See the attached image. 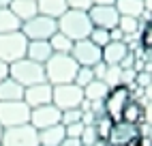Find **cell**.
<instances>
[{
    "label": "cell",
    "instance_id": "1",
    "mask_svg": "<svg viewBox=\"0 0 152 146\" xmlns=\"http://www.w3.org/2000/svg\"><path fill=\"white\" fill-rule=\"evenodd\" d=\"M92 22H90L88 11H77V9H66L58 17V30L66 35L71 41H82L88 39L92 32Z\"/></svg>",
    "mask_w": 152,
    "mask_h": 146
},
{
    "label": "cell",
    "instance_id": "2",
    "mask_svg": "<svg viewBox=\"0 0 152 146\" xmlns=\"http://www.w3.org/2000/svg\"><path fill=\"white\" fill-rule=\"evenodd\" d=\"M77 69L79 65L71 54H52V58L45 62V80L52 86L69 84V82L75 80Z\"/></svg>",
    "mask_w": 152,
    "mask_h": 146
},
{
    "label": "cell",
    "instance_id": "3",
    "mask_svg": "<svg viewBox=\"0 0 152 146\" xmlns=\"http://www.w3.org/2000/svg\"><path fill=\"white\" fill-rule=\"evenodd\" d=\"M9 77H13L15 82H19L24 88L39 84V82H47L45 80V65L34 62L30 58H22L9 65Z\"/></svg>",
    "mask_w": 152,
    "mask_h": 146
},
{
    "label": "cell",
    "instance_id": "4",
    "mask_svg": "<svg viewBox=\"0 0 152 146\" xmlns=\"http://www.w3.org/2000/svg\"><path fill=\"white\" fill-rule=\"evenodd\" d=\"M26 49H28V39L22 30L0 35V60H4L7 65L26 58Z\"/></svg>",
    "mask_w": 152,
    "mask_h": 146
},
{
    "label": "cell",
    "instance_id": "5",
    "mask_svg": "<svg viewBox=\"0 0 152 146\" xmlns=\"http://www.w3.org/2000/svg\"><path fill=\"white\" fill-rule=\"evenodd\" d=\"M19 30L26 35L28 41H39V39L49 41V37L54 32H58V19L37 13L34 17H30L28 22H22V28Z\"/></svg>",
    "mask_w": 152,
    "mask_h": 146
},
{
    "label": "cell",
    "instance_id": "6",
    "mask_svg": "<svg viewBox=\"0 0 152 146\" xmlns=\"http://www.w3.org/2000/svg\"><path fill=\"white\" fill-rule=\"evenodd\" d=\"M30 122V108L22 101H0V125L4 129Z\"/></svg>",
    "mask_w": 152,
    "mask_h": 146
},
{
    "label": "cell",
    "instance_id": "7",
    "mask_svg": "<svg viewBox=\"0 0 152 146\" xmlns=\"http://www.w3.org/2000/svg\"><path fill=\"white\" fill-rule=\"evenodd\" d=\"M2 146H39V129H34L30 122L9 127L2 131Z\"/></svg>",
    "mask_w": 152,
    "mask_h": 146
},
{
    "label": "cell",
    "instance_id": "8",
    "mask_svg": "<svg viewBox=\"0 0 152 146\" xmlns=\"http://www.w3.org/2000/svg\"><path fill=\"white\" fill-rule=\"evenodd\" d=\"M82 101H84V88H79L75 82L54 86V99H52V103L58 110L79 108V105H82Z\"/></svg>",
    "mask_w": 152,
    "mask_h": 146
},
{
    "label": "cell",
    "instance_id": "9",
    "mask_svg": "<svg viewBox=\"0 0 152 146\" xmlns=\"http://www.w3.org/2000/svg\"><path fill=\"white\" fill-rule=\"evenodd\" d=\"M71 56L75 58V62L79 67H94L96 62L103 60V47H99L90 39H82V41H75L73 43Z\"/></svg>",
    "mask_w": 152,
    "mask_h": 146
},
{
    "label": "cell",
    "instance_id": "10",
    "mask_svg": "<svg viewBox=\"0 0 152 146\" xmlns=\"http://www.w3.org/2000/svg\"><path fill=\"white\" fill-rule=\"evenodd\" d=\"M139 125H131L124 120H116L109 133V146H139Z\"/></svg>",
    "mask_w": 152,
    "mask_h": 146
},
{
    "label": "cell",
    "instance_id": "11",
    "mask_svg": "<svg viewBox=\"0 0 152 146\" xmlns=\"http://www.w3.org/2000/svg\"><path fill=\"white\" fill-rule=\"evenodd\" d=\"M88 15H90V22H92L94 28H105V30H111L118 26V19H120V13L114 4H92L88 9Z\"/></svg>",
    "mask_w": 152,
    "mask_h": 146
},
{
    "label": "cell",
    "instance_id": "12",
    "mask_svg": "<svg viewBox=\"0 0 152 146\" xmlns=\"http://www.w3.org/2000/svg\"><path fill=\"white\" fill-rule=\"evenodd\" d=\"M131 99L129 95V88L126 86H114L109 88V92L103 99V105H105V114L111 120H120V114H122V108L126 105V101Z\"/></svg>",
    "mask_w": 152,
    "mask_h": 146
},
{
    "label": "cell",
    "instance_id": "13",
    "mask_svg": "<svg viewBox=\"0 0 152 146\" xmlns=\"http://www.w3.org/2000/svg\"><path fill=\"white\" fill-rule=\"evenodd\" d=\"M62 118V110H58L54 103H47V105H39L30 110V125L34 129H47L54 127Z\"/></svg>",
    "mask_w": 152,
    "mask_h": 146
},
{
    "label": "cell",
    "instance_id": "14",
    "mask_svg": "<svg viewBox=\"0 0 152 146\" xmlns=\"http://www.w3.org/2000/svg\"><path fill=\"white\" fill-rule=\"evenodd\" d=\"M54 99V86L49 82H39V84L26 86L24 88V101L28 103V108H39V105H47Z\"/></svg>",
    "mask_w": 152,
    "mask_h": 146
},
{
    "label": "cell",
    "instance_id": "15",
    "mask_svg": "<svg viewBox=\"0 0 152 146\" xmlns=\"http://www.w3.org/2000/svg\"><path fill=\"white\" fill-rule=\"evenodd\" d=\"M54 49L52 45H49V41H28V49H26V58L34 60V62H41V65H45V62L52 58Z\"/></svg>",
    "mask_w": 152,
    "mask_h": 146
},
{
    "label": "cell",
    "instance_id": "16",
    "mask_svg": "<svg viewBox=\"0 0 152 146\" xmlns=\"http://www.w3.org/2000/svg\"><path fill=\"white\" fill-rule=\"evenodd\" d=\"M64 138H66V133H64L62 122L47 127V129H39V146H60V142Z\"/></svg>",
    "mask_w": 152,
    "mask_h": 146
},
{
    "label": "cell",
    "instance_id": "17",
    "mask_svg": "<svg viewBox=\"0 0 152 146\" xmlns=\"http://www.w3.org/2000/svg\"><path fill=\"white\" fill-rule=\"evenodd\" d=\"M129 54V47L124 41H109L103 47V62L105 65H120V60Z\"/></svg>",
    "mask_w": 152,
    "mask_h": 146
},
{
    "label": "cell",
    "instance_id": "18",
    "mask_svg": "<svg viewBox=\"0 0 152 146\" xmlns=\"http://www.w3.org/2000/svg\"><path fill=\"white\" fill-rule=\"evenodd\" d=\"M24 99V86L15 82L13 77H4L0 82V101H22Z\"/></svg>",
    "mask_w": 152,
    "mask_h": 146
},
{
    "label": "cell",
    "instance_id": "19",
    "mask_svg": "<svg viewBox=\"0 0 152 146\" xmlns=\"http://www.w3.org/2000/svg\"><path fill=\"white\" fill-rule=\"evenodd\" d=\"M120 120L131 122V125H139V122H144V101L129 99V101H126V105L122 108Z\"/></svg>",
    "mask_w": 152,
    "mask_h": 146
},
{
    "label": "cell",
    "instance_id": "20",
    "mask_svg": "<svg viewBox=\"0 0 152 146\" xmlns=\"http://www.w3.org/2000/svg\"><path fill=\"white\" fill-rule=\"evenodd\" d=\"M9 9L15 13V17L19 19V22H28L30 17H34V15L39 13L37 0H13Z\"/></svg>",
    "mask_w": 152,
    "mask_h": 146
},
{
    "label": "cell",
    "instance_id": "21",
    "mask_svg": "<svg viewBox=\"0 0 152 146\" xmlns=\"http://www.w3.org/2000/svg\"><path fill=\"white\" fill-rule=\"evenodd\" d=\"M37 9L41 15L58 19L69 9V4H66V0H37Z\"/></svg>",
    "mask_w": 152,
    "mask_h": 146
},
{
    "label": "cell",
    "instance_id": "22",
    "mask_svg": "<svg viewBox=\"0 0 152 146\" xmlns=\"http://www.w3.org/2000/svg\"><path fill=\"white\" fill-rule=\"evenodd\" d=\"M118 13L120 15H131V17H139L144 13V0H116Z\"/></svg>",
    "mask_w": 152,
    "mask_h": 146
},
{
    "label": "cell",
    "instance_id": "23",
    "mask_svg": "<svg viewBox=\"0 0 152 146\" xmlns=\"http://www.w3.org/2000/svg\"><path fill=\"white\" fill-rule=\"evenodd\" d=\"M107 92H109V86L105 84L103 80H92V82L84 88V97H86L88 101H101V99H105Z\"/></svg>",
    "mask_w": 152,
    "mask_h": 146
},
{
    "label": "cell",
    "instance_id": "24",
    "mask_svg": "<svg viewBox=\"0 0 152 146\" xmlns=\"http://www.w3.org/2000/svg\"><path fill=\"white\" fill-rule=\"evenodd\" d=\"M22 28V22L15 17V13L11 9H2L0 7V35L2 32H13V30Z\"/></svg>",
    "mask_w": 152,
    "mask_h": 146
},
{
    "label": "cell",
    "instance_id": "25",
    "mask_svg": "<svg viewBox=\"0 0 152 146\" xmlns=\"http://www.w3.org/2000/svg\"><path fill=\"white\" fill-rule=\"evenodd\" d=\"M73 43H75V41H71L66 35L60 32V30L49 37V45H52L54 54H71V49H73Z\"/></svg>",
    "mask_w": 152,
    "mask_h": 146
},
{
    "label": "cell",
    "instance_id": "26",
    "mask_svg": "<svg viewBox=\"0 0 152 146\" xmlns=\"http://www.w3.org/2000/svg\"><path fill=\"white\" fill-rule=\"evenodd\" d=\"M94 129H96V135L101 140H109V133L114 129V120H111L107 114H101V116H96V120H94Z\"/></svg>",
    "mask_w": 152,
    "mask_h": 146
},
{
    "label": "cell",
    "instance_id": "27",
    "mask_svg": "<svg viewBox=\"0 0 152 146\" xmlns=\"http://www.w3.org/2000/svg\"><path fill=\"white\" fill-rule=\"evenodd\" d=\"M118 28L122 30V35H133L141 30V22L139 17H131V15H120L118 19Z\"/></svg>",
    "mask_w": 152,
    "mask_h": 146
},
{
    "label": "cell",
    "instance_id": "28",
    "mask_svg": "<svg viewBox=\"0 0 152 146\" xmlns=\"http://www.w3.org/2000/svg\"><path fill=\"white\" fill-rule=\"evenodd\" d=\"M120 75H122V67H120V65H107V71H105L103 82H105L109 88L120 86Z\"/></svg>",
    "mask_w": 152,
    "mask_h": 146
},
{
    "label": "cell",
    "instance_id": "29",
    "mask_svg": "<svg viewBox=\"0 0 152 146\" xmlns=\"http://www.w3.org/2000/svg\"><path fill=\"white\" fill-rule=\"evenodd\" d=\"M92 80H94V71H92V67H79L77 73H75V80H73V82H75L79 88H86Z\"/></svg>",
    "mask_w": 152,
    "mask_h": 146
},
{
    "label": "cell",
    "instance_id": "30",
    "mask_svg": "<svg viewBox=\"0 0 152 146\" xmlns=\"http://www.w3.org/2000/svg\"><path fill=\"white\" fill-rule=\"evenodd\" d=\"M92 43H96L99 47H105L107 43H109V30H105V28H92V32H90V37H88Z\"/></svg>",
    "mask_w": 152,
    "mask_h": 146
},
{
    "label": "cell",
    "instance_id": "31",
    "mask_svg": "<svg viewBox=\"0 0 152 146\" xmlns=\"http://www.w3.org/2000/svg\"><path fill=\"white\" fill-rule=\"evenodd\" d=\"M62 125H71V122H82V108H71V110H62Z\"/></svg>",
    "mask_w": 152,
    "mask_h": 146
},
{
    "label": "cell",
    "instance_id": "32",
    "mask_svg": "<svg viewBox=\"0 0 152 146\" xmlns=\"http://www.w3.org/2000/svg\"><path fill=\"white\" fill-rule=\"evenodd\" d=\"M79 140H82V146H92L96 140H99V135H96V129H94V125H88V127H84L82 135H79Z\"/></svg>",
    "mask_w": 152,
    "mask_h": 146
},
{
    "label": "cell",
    "instance_id": "33",
    "mask_svg": "<svg viewBox=\"0 0 152 146\" xmlns=\"http://www.w3.org/2000/svg\"><path fill=\"white\" fill-rule=\"evenodd\" d=\"M139 43L144 45V47H152V22L141 24V30H139Z\"/></svg>",
    "mask_w": 152,
    "mask_h": 146
},
{
    "label": "cell",
    "instance_id": "34",
    "mask_svg": "<svg viewBox=\"0 0 152 146\" xmlns=\"http://www.w3.org/2000/svg\"><path fill=\"white\" fill-rule=\"evenodd\" d=\"M84 127H86L84 122H71V125H64V133H66V138H79Z\"/></svg>",
    "mask_w": 152,
    "mask_h": 146
},
{
    "label": "cell",
    "instance_id": "35",
    "mask_svg": "<svg viewBox=\"0 0 152 146\" xmlns=\"http://www.w3.org/2000/svg\"><path fill=\"white\" fill-rule=\"evenodd\" d=\"M135 84L141 86V88H146L152 84V73L150 71H137L135 73Z\"/></svg>",
    "mask_w": 152,
    "mask_h": 146
},
{
    "label": "cell",
    "instance_id": "36",
    "mask_svg": "<svg viewBox=\"0 0 152 146\" xmlns=\"http://www.w3.org/2000/svg\"><path fill=\"white\" fill-rule=\"evenodd\" d=\"M135 69H122V75H120V86H131L135 82Z\"/></svg>",
    "mask_w": 152,
    "mask_h": 146
},
{
    "label": "cell",
    "instance_id": "37",
    "mask_svg": "<svg viewBox=\"0 0 152 146\" xmlns=\"http://www.w3.org/2000/svg\"><path fill=\"white\" fill-rule=\"evenodd\" d=\"M69 9H77V11H88L92 7V0H66Z\"/></svg>",
    "mask_w": 152,
    "mask_h": 146
},
{
    "label": "cell",
    "instance_id": "38",
    "mask_svg": "<svg viewBox=\"0 0 152 146\" xmlns=\"http://www.w3.org/2000/svg\"><path fill=\"white\" fill-rule=\"evenodd\" d=\"M92 71H94V80H103L105 77V71H107V65L101 60V62H96V65L92 67Z\"/></svg>",
    "mask_w": 152,
    "mask_h": 146
},
{
    "label": "cell",
    "instance_id": "39",
    "mask_svg": "<svg viewBox=\"0 0 152 146\" xmlns=\"http://www.w3.org/2000/svg\"><path fill=\"white\" fill-rule=\"evenodd\" d=\"M94 120H96V114L92 112V110H82V122L86 125H94Z\"/></svg>",
    "mask_w": 152,
    "mask_h": 146
},
{
    "label": "cell",
    "instance_id": "40",
    "mask_svg": "<svg viewBox=\"0 0 152 146\" xmlns=\"http://www.w3.org/2000/svg\"><path fill=\"white\" fill-rule=\"evenodd\" d=\"M133 62H135V56H133V52H129V54L120 60V67L122 69H133Z\"/></svg>",
    "mask_w": 152,
    "mask_h": 146
},
{
    "label": "cell",
    "instance_id": "41",
    "mask_svg": "<svg viewBox=\"0 0 152 146\" xmlns=\"http://www.w3.org/2000/svg\"><path fill=\"white\" fill-rule=\"evenodd\" d=\"M144 122L152 125V101H146L144 103Z\"/></svg>",
    "mask_w": 152,
    "mask_h": 146
},
{
    "label": "cell",
    "instance_id": "42",
    "mask_svg": "<svg viewBox=\"0 0 152 146\" xmlns=\"http://www.w3.org/2000/svg\"><path fill=\"white\" fill-rule=\"evenodd\" d=\"M109 39H111V41H122L124 35H122V30L116 26V28H111V30H109Z\"/></svg>",
    "mask_w": 152,
    "mask_h": 146
},
{
    "label": "cell",
    "instance_id": "43",
    "mask_svg": "<svg viewBox=\"0 0 152 146\" xmlns=\"http://www.w3.org/2000/svg\"><path fill=\"white\" fill-rule=\"evenodd\" d=\"M60 146H82V140L79 138H64L60 142Z\"/></svg>",
    "mask_w": 152,
    "mask_h": 146
},
{
    "label": "cell",
    "instance_id": "44",
    "mask_svg": "<svg viewBox=\"0 0 152 146\" xmlns=\"http://www.w3.org/2000/svg\"><path fill=\"white\" fill-rule=\"evenodd\" d=\"M4 77H9V65L4 60H0V82H2Z\"/></svg>",
    "mask_w": 152,
    "mask_h": 146
},
{
    "label": "cell",
    "instance_id": "45",
    "mask_svg": "<svg viewBox=\"0 0 152 146\" xmlns=\"http://www.w3.org/2000/svg\"><path fill=\"white\" fill-rule=\"evenodd\" d=\"M144 101H152V84L144 88Z\"/></svg>",
    "mask_w": 152,
    "mask_h": 146
},
{
    "label": "cell",
    "instance_id": "46",
    "mask_svg": "<svg viewBox=\"0 0 152 146\" xmlns=\"http://www.w3.org/2000/svg\"><path fill=\"white\" fill-rule=\"evenodd\" d=\"M92 4H103V7H107V4H116V0H92Z\"/></svg>",
    "mask_w": 152,
    "mask_h": 146
},
{
    "label": "cell",
    "instance_id": "47",
    "mask_svg": "<svg viewBox=\"0 0 152 146\" xmlns=\"http://www.w3.org/2000/svg\"><path fill=\"white\" fill-rule=\"evenodd\" d=\"M92 146H109V140H101V138H99Z\"/></svg>",
    "mask_w": 152,
    "mask_h": 146
},
{
    "label": "cell",
    "instance_id": "48",
    "mask_svg": "<svg viewBox=\"0 0 152 146\" xmlns=\"http://www.w3.org/2000/svg\"><path fill=\"white\" fill-rule=\"evenodd\" d=\"M144 9L152 13V0H144Z\"/></svg>",
    "mask_w": 152,
    "mask_h": 146
},
{
    "label": "cell",
    "instance_id": "49",
    "mask_svg": "<svg viewBox=\"0 0 152 146\" xmlns=\"http://www.w3.org/2000/svg\"><path fill=\"white\" fill-rule=\"evenodd\" d=\"M11 2H13V0H0V7H2V9H9V7H11Z\"/></svg>",
    "mask_w": 152,
    "mask_h": 146
},
{
    "label": "cell",
    "instance_id": "50",
    "mask_svg": "<svg viewBox=\"0 0 152 146\" xmlns=\"http://www.w3.org/2000/svg\"><path fill=\"white\" fill-rule=\"evenodd\" d=\"M148 138L152 140V125H150V131H148Z\"/></svg>",
    "mask_w": 152,
    "mask_h": 146
},
{
    "label": "cell",
    "instance_id": "51",
    "mask_svg": "<svg viewBox=\"0 0 152 146\" xmlns=\"http://www.w3.org/2000/svg\"><path fill=\"white\" fill-rule=\"evenodd\" d=\"M2 131H4V127H2V125H0V140H2Z\"/></svg>",
    "mask_w": 152,
    "mask_h": 146
},
{
    "label": "cell",
    "instance_id": "52",
    "mask_svg": "<svg viewBox=\"0 0 152 146\" xmlns=\"http://www.w3.org/2000/svg\"><path fill=\"white\" fill-rule=\"evenodd\" d=\"M0 146H2V144H0Z\"/></svg>",
    "mask_w": 152,
    "mask_h": 146
}]
</instances>
